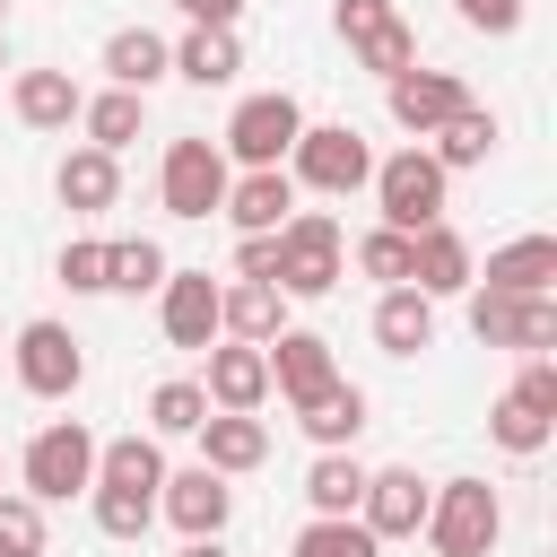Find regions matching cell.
Wrapping results in <instances>:
<instances>
[{
	"label": "cell",
	"mask_w": 557,
	"mask_h": 557,
	"mask_svg": "<svg viewBox=\"0 0 557 557\" xmlns=\"http://www.w3.org/2000/svg\"><path fill=\"white\" fill-rule=\"evenodd\" d=\"M470 331H479L487 348L548 357V348H557V305H548V296H513V287H479V278H470Z\"/></svg>",
	"instance_id": "5"
},
{
	"label": "cell",
	"mask_w": 557,
	"mask_h": 557,
	"mask_svg": "<svg viewBox=\"0 0 557 557\" xmlns=\"http://www.w3.org/2000/svg\"><path fill=\"white\" fill-rule=\"evenodd\" d=\"M287 209H296V174H287V165H244V174H226V200H218V218H235L244 235H270V226H287Z\"/></svg>",
	"instance_id": "16"
},
{
	"label": "cell",
	"mask_w": 557,
	"mask_h": 557,
	"mask_svg": "<svg viewBox=\"0 0 557 557\" xmlns=\"http://www.w3.org/2000/svg\"><path fill=\"white\" fill-rule=\"evenodd\" d=\"M183 557H226V548H218V531H209V540H183Z\"/></svg>",
	"instance_id": "44"
},
{
	"label": "cell",
	"mask_w": 557,
	"mask_h": 557,
	"mask_svg": "<svg viewBox=\"0 0 557 557\" xmlns=\"http://www.w3.org/2000/svg\"><path fill=\"white\" fill-rule=\"evenodd\" d=\"M366 183H374V209H383V226L418 235V226H435V218H444V183H453V174H444L426 148H400V157H383Z\"/></svg>",
	"instance_id": "4"
},
{
	"label": "cell",
	"mask_w": 557,
	"mask_h": 557,
	"mask_svg": "<svg viewBox=\"0 0 557 557\" xmlns=\"http://www.w3.org/2000/svg\"><path fill=\"white\" fill-rule=\"evenodd\" d=\"M157 513H165L183 540H209V531H226V513H235V487H226L209 461H191V470H165V487H157Z\"/></svg>",
	"instance_id": "11"
},
{
	"label": "cell",
	"mask_w": 557,
	"mask_h": 557,
	"mask_svg": "<svg viewBox=\"0 0 557 557\" xmlns=\"http://www.w3.org/2000/svg\"><path fill=\"white\" fill-rule=\"evenodd\" d=\"M78 487H96V435H87L78 418H52V426L26 444V496H35V505H61V496H78Z\"/></svg>",
	"instance_id": "6"
},
{
	"label": "cell",
	"mask_w": 557,
	"mask_h": 557,
	"mask_svg": "<svg viewBox=\"0 0 557 557\" xmlns=\"http://www.w3.org/2000/svg\"><path fill=\"white\" fill-rule=\"evenodd\" d=\"M287 174L313 183V191H331V200H348V191L374 174V148H366L357 122H305L296 148H287Z\"/></svg>",
	"instance_id": "3"
},
{
	"label": "cell",
	"mask_w": 557,
	"mask_h": 557,
	"mask_svg": "<svg viewBox=\"0 0 557 557\" xmlns=\"http://www.w3.org/2000/svg\"><path fill=\"white\" fill-rule=\"evenodd\" d=\"M426 139H435L426 157H435L444 174H461V165H487V148H496V113H479V104H461V113H453L444 131H426Z\"/></svg>",
	"instance_id": "31"
},
{
	"label": "cell",
	"mask_w": 557,
	"mask_h": 557,
	"mask_svg": "<svg viewBox=\"0 0 557 557\" xmlns=\"http://www.w3.org/2000/svg\"><path fill=\"white\" fill-rule=\"evenodd\" d=\"M261 357H270V392L296 409V400H313L322 383H339V366H331V339L322 331H270L261 339Z\"/></svg>",
	"instance_id": "15"
},
{
	"label": "cell",
	"mask_w": 557,
	"mask_h": 557,
	"mask_svg": "<svg viewBox=\"0 0 557 557\" xmlns=\"http://www.w3.org/2000/svg\"><path fill=\"white\" fill-rule=\"evenodd\" d=\"M191 435H200V461H209L218 479H235V470H261V461H270V426H261L252 409H209Z\"/></svg>",
	"instance_id": "18"
},
{
	"label": "cell",
	"mask_w": 557,
	"mask_h": 557,
	"mask_svg": "<svg viewBox=\"0 0 557 557\" xmlns=\"http://www.w3.org/2000/svg\"><path fill=\"white\" fill-rule=\"evenodd\" d=\"M513 392H522L531 409H548V418H557V357H522V374H513Z\"/></svg>",
	"instance_id": "40"
},
{
	"label": "cell",
	"mask_w": 557,
	"mask_h": 557,
	"mask_svg": "<svg viewBox=\"0 0 557 557\" xmlns=\"http://www.w3.org/2000/svg\"><path fill=\"white\" fill-rule=\"evenodd\" d=\"M0 557H44V505L35 496H0Z\"/></svg>",
	"instance_id": "38"
},
{
	"label": "cell",
	"mask_w": 557,
	"mask_h": 557,
	"mask_svg": "<svg viewBox=\"0 0 557 557\" xmlns=\"http://www.w3.org/2000/svg\"><path fill=\"white\" fill-rule=\"evenodd\" d=\"M461 9V26H479V35H513L522 26V0H453Z\"/></svg>",
	"instance_id": "41"
},
{
	"label": "cell",
	"mask_w": 557,
	"mask_h": 557,
	"mask_svg": "<svg viewBox=\"0 0 557 557\" xmlns=\"http://www.w3.org/2000/svg\"><path fill=\"white\" fill-rule=\"evenodd\" d=\"M78 122H87V148H113V157H122V148L139 139V122H148V96H139V87H104V96L78 104Z\"/></svg>",
	"instance_id": "28"
},
{
	"label": "cell",
	"mask_w": 557,
	"mask_h": 557,
	"mask_svg": "<svg viewBox=\"0 0 557 557\" xmlns=\"http://www.w3.org/2000/svg\"><path fill=\"white\" fill-rule=\"evenodd\" d=\"M331 26L348 35V52H357L374 78L418 70V35H409V17H400L392 0H331Z\"/></svg>",
	"instance_id": "7"
},
{
	"label": "cell",
	"mask_w": 557,
	"mask_h": 557,
	"mask_svg": "<svg viewBox=\"0 0 557 557\" xmlns=\"http://www.w3.org/2000/svg\"><path fill=\"white\" fill-rule=\"evenodd\" d=\"M165 244L157 235H122V244H104V287H122V296H157L165 287Z\"/></svg>",
	"instance_id": "30"
},
{
	"label": "cell",
	"mask_w": 557,
	"mask_h": 557,
	"mask_svg": "<svg viewBox=\"0 0 557 557\" xmlns=\"http://www.w3.org/2000/svg\"><path fill=\"white\" fill-rule=\"evenodd\" d=\"M426 479L418 470H366V487H357V522L374 531V540H418V522H426Z\"/></svg>",
	"instance_id": "13"
},
{
	"label": "cell",
	"mask_w": 557,
	"mask_h": 557,
	"mask_svg": "<svg viewBox=\"0 0 557 557\" xmlns=\"http://www.w3.org/2000/svg\"><path fill=\"white\" fill-rule=\"evenodd\" d=\"M357 270H366V278H383V287H409V235H400V226L357 235Z\"/></svg>",
	"instance_id": "37"
},
{
	"label": "cell",
	"mask_w": 557,
	"mask_h": 557,
	"mask_svg": "<svg viewBox=\"0 0 557 557\" xmlns=\"http://www.w3.org/2000/svg\"><path fill=\"white\" fill-rule=\"evenodd\" d=\"M374 339H383V357H418V348H435V296H426V287H383V305H374Z\"/></svg>",
	"instance_id": "22"
},
{
	"label": "cell",
	"mask_w": 557,
	"mask_h": 557,
	"mask_svg": "<svg viewBox=\"0 0 557 557\" xmlns=\"http://www.w3.org/2000/svg\"><path fill=\"white\" fill-rule=\"evenodd\" d=\"M357 487H366L357 453H322V461L305 470V496H313V513H357Z\"/></svg>",
	"instance_id": "34"
},
{
	"label": "cell",
	"mask_w": 557,
	"mask_h": 557,
	"mask_svg": "<svg viewBox=\"0 0 557 557\" xmlns=\"http://www.w3.org/2000/svg\"><path fill=\"white\" fill-rule=\"evenodd\" d=\"M52 191H61V209H78V218L113 209V200H122V165H113V148H70L61 174H52Z\"/></svg>",
	"instance_id": "21"
},
{
	"label": "cell",
	"mask_w": 557,
	"mask_h": 557,
	"mask_svg": "<svg viewBox=\"0 0 557 557\" xmlns=\"http://www.w3.org/2000/svg\"><path fill=\"white\" fill-rule=\"evenodd\" d=\"M479 270H470V244L435 218V226H418L409 235V287H426V296H461Z\"/></svg>",
	"instance_id": "19"
},
{
	"label": "cell",
	"mask_w": 557,
	"mask_h": 557,
	"mask_svg": "<svg viewBox=\"0 0 557 557\" xmlns=\"http://www.w3.org/2000/svg\"><path fill=\"white\" fill-rule=\"evenodd\" d=\"M148 522H157V496H139V487H104V479H96V531H104V540H139Z\"/></svg>",
	"instance_id": "35"
},
{
	"label": "cell",
	"mask_w": 557,
	"mask_h": 557,
	"mask_svg": "<svg viewBox=\"0 0 557 557\" xmlns=\"http://www.w3.org/2000/svg\"><path fill=\"white\" fill-rule=\"evenodd\" d=\"M548 426H557V418H548V409H531L522 392H505V400L487 409V435H496L505 453H522V461H531V453L548 444Z\"/></svg>",
	"instance_id": "33"
},
{
	"label": "cell",
	"mask_w": 557,
	"mask_h": 557,
	"mask_svg": "<svg viewBox=\"0 0 557 557\" xmlns=\"http://www.w3.org/2000/svg\"><path fill=\"white\" fill-rule=\"evenodd\" d=\"M296 557H383V540L357 522V513H313L296 531Z\"/></svg>",
	"instance_id": "32"
},
{
	"label": "cell",
	"mask_w": 557,
	"mask_h": 557,
	"mask_svg": "<svg viewBox=\"0 0 557 557\" xmlns=\"http://www.w3.org/2000/svg\"><path fill=\"white\" fill-rule=\"evenodd\" d=\"M174 70H183L191 87H226V78L244 70V44H235V26H191V35L174 44Z\"/></svg>",
	"instance_id": "27"
},
{
	"label": "cell",
	"mask_w": 557,
	"mask_h": 557,
	"mask_svg": "<svg viewBox=\"0 0 557 557\" xmlns=\"http://www.w3.org/2000/svg\"><path fill=\"white\" fill-rule=\"evenodd\" d=\"M9 104H17V122H26V131H70L87 96H78V78H70V70H17Z\"/></svg>",
	"instance_id": "20"
},
{
	"label": "cell",
	"mask_w": 557,
	"mask_h": 557,
	"mask_svg": "<svg viewBox=\"0 0 557 557\" xmlns=\"http://www.w3.org/2000/svg\"><path fill=\"white\" fill-rule=\"evenodd\" d=\"M0 70H9V44H0Z\"/></svg>",
	"instance_id": "45"
},
{
	"label": "cell",
	"mask_w": 557,
	"mask_h": 557,
	"mask_svg": "<svg viewBox=\"0 0 557 557\" xmlns=\"http://www.w3.org/2000/svg\"><path fill=\"white\" fill-rule=\"evenodd\" d=\"M557 278V235H513L487 252V287H513V296H548Z\"/></svg>",
	"instance_id": "24"
},
{
	"label": "cell",
	"mask_w": 557,
	"mask_h": 557,
	"mask_svg": "<svg viewBox=\"0 0 557 557\" xmlns=\"http://www.w3.org/2000/svg\"><path fill=\"white\" fill-rule=\"evenodd\" d=\"M200 357H209V374H200L209 409H261V400H270V357H261V339H226V348H200Z\"/></svg>",
	"instance_id": "17"
},
{
	"label": "cell",
	"mask_w": 557,
	"mask_h": 557,
	"mask_svg": "<svg viewBox=\"0 0 557 557\" xmlns=\"http://www.w3.org/2000/svg\"><path fill=\"white\" fill-rule=\"evenodd\" d=\"M278 305H287V296H278L270 278H235V287H218V331H226V339H270V331H287Z\"/></svg>",
	"instance_id": "26"
},
{
	"label": "cell",
	"mask_w": 557,
	"mask_h": 557,
	"mask_svg": "<svg viewBox=\"0 0 557 557\" xmlns=\"http://www.w3.org/2000/svg\"><path fill=\"white\" fill-rule=\"evenodd\" d=\"M157 322H165L174 348H218V278H209V270H165Z\"/></svg>",
	"instance_id": "14"
},
{
	"label": "cell",
	"mask_w": 557,
	"mask_h": 557,
	"mask_svg": "<svg viewBox=\"0 0 557 557\" xmlns=\"http://www.w3.org/2000/svg\"><path fill=\"white\" fill-rule=\"evenodd\" d=\"M296 131H305V104H296L287 87L244 96V104H235V122H226V157H244V165H287Z\"/></svg>",
	"instance_id": "9"
},
{
	"label": "cell",
	"mask_w": 557,
	"mask_h": 557,
	"mask_svg": "<svg viewBox=\"0 0 557 557\" xmlns=\"http://www.w3.org/2000/svg\"><path fill=\"white\" fill-rule=\"evenodd\" d=\"M383 104H392V122H400L409 139H426V131H444V122L470 104V87H461L453 70H400V78H383Z\"/></svg>",
	"instance_id": "12"
},
{
	"label": "cell",
	"mask_w": 557,
	"mask_h": 557,
	"mask_svg": "<svg viewBox=\"0 0 557 557\" xmlns=\"http://www.w3.org/2000/svg\"><path fill=\"white\" fill-rule=\"evenodd\" d=\"M418 531L435 540V557H487L496 531H505V505H496L487 479H444V487L426 496V522H418Z\"/></svg>",
	"instance_id": "2"
},
{
	"label": "cell",
	"mask_w": 557,
	"mask_h": 557,
	"mask_svg": "<svg viewBox=\"0 0 557 557\" xmlns=\"http://www.w3.org/2000/svg\"><path fill=\"white\" fill-rule=\"evenodd\" d=\"M157 200H165L174 218H218V200H226V148H218V139H165Z\"/></svg>",
	"instance_id": "8"
},
{
	"label": "cell",
	"mask_w": 557,
	"mask_h": 557,
	"mask_svg": "<svg viewBox=\"0 0 557 557\" xmlns=\"http://www.w3.org/2000/svg\"><path fill=\"white\" fill-rule=\"evenodd\" d=\"M61 287H70V296H104V244H96V235L61 244Z\"/></svg>",
	"instance_id": "39"
},
{
	"label": "cell",
	"mask_w": 557,
	"mask_h": 557,
	"mask_svg": "<svg viewBox=\"0 0 557 557\" xmlns=\"http://www.w3.org/2000/svg\"><path fill=\"white\" fill-rule=\"evenodd\" d=\"M339 261H348L339 218H331V209H287L270 287H278V296H331V287H339Z\"/></svg>",
	"instance_id": "1"
},
{
	"label": "cell",
	"mask_w": 557,
	"mask_h": 557,
	"mask_svg": "<svg viewBox=\"0 0 557 557\" xmlns=\"http://www.w3.org/2000/svg\"><path fill=\"white\" fill-rule=\"evenodd\" d=\"M17 383H26L35 400H70V392L87 383V357H78L70 322H26V331H17Z\"/></svg>",
	"instance_id": "10"
},
{
	"label": "cell",
	"mask_w": 557,
	"mask_h": 557,
	"mask_svg": "<svg viewBox=\"0 0 557 557\" xmlns=\"http://www.w3.org/2000/svg\"><path fill=\"white\" fill-rule=\"evenodd\" d=\"M200 418H209V392H200V383H157V392H148V426H157V435H191Z\"/></svg>",
	"instance_id": "36"
},
{
	"label": "cell",
	"mask_w": 557,
	"mask_h": 557,
	"mask_svg": "<svg viewBox=\"0 0 557 557\" xmlns=\"http://www.w3.org/2000/svg\"><path fill=\"white\" fill-rule=\"evenodd\" d=\"M96 479H104V487H139V496H157V487H165V453H157V435H113V444H96Z\"/></svg>",
	"instance_id": "29"
},
{
	"label": "cell",
	"mask_w": 557,
	"mask_h": 557,
	"mask_svg": "<svg viewBox=\"0 0 557 557\" xmlns=\"http://www.w3.org/2000/svg\"><path fill=\"white\" fill-rule=\"evenodd\" d=\"M296 426H305L322 453H348L357 426H366V392H357V383H322L313 400H296Z\"/></svg>",
	"instance_id": "23"
},
{
	"label": "cell",
	"mask_w": 557,
	"mask_h": 557,
	"mask_svg": "<svg viewBox=\"0 0 557 557\" xmlns=\"http://www.w3.org/2000/svg\"><path fill=\"white\" fill-rule=\"evenodd\" d=\"M165 70H174V44L148 35V26H122V35L104 44V78H113V87H139V96H148Z\"/></svg>",
	"instance_id": "25"
},
{
	"label": "cell",
	"mask_w": 557,
	"mask_h": 557,
	"mask_svg": "<svg viewBox=\"0 0 557 557\" xmlns=\"http://www.w3.org/2000/svg\"><path fill=\"white\" fill-rule=\"evenodd\" d=\"M174 9H183L191 26H235V9H244V0H174Z\"/></svg>",
	"instance_id": "43"
},
{
	"label": "cell",
	"mask_w": 557,
	"mask_h": 557,
	"mask_svg": "<svg viewBox=\"0 0 557 557\" xmlns=\"http://www.w3.org/2000/svg\"><path fill=\"white\" fill-rule=\"evenodd\" d=\"M270 270H278V226H270V235H244V244H235V278H270Z\"/></svg>",
	"instance_id": "42"
}]
</instances>
